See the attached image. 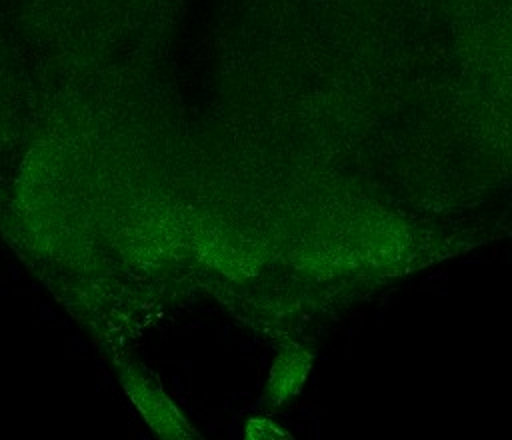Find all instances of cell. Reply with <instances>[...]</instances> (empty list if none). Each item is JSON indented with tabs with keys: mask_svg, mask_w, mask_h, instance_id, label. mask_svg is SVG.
<instances>
[{
	"mask_svg": "<svg viewBox=\"0 0 512 440\" xmlns=\"http://www.w3.org/2000/svg\"><path fill=\"white\" fill-rule=\"evenodd\" d=\"M120 380L134 406L158 436L164 438H192L194 430L184 420L174 402L164 394L160 384L144 370L126 364L120 368Z\"/></svg>",
	"mask_w": 512,
	"mask_h": 440,
	"instance_id": "obj_1",
	"label": "cell"
},
{
	"mask_svg": "<svg viewBox=\"0 0 512 440\" xmlns=\"http://www.w3.org/2000/svg\"><path fill=\"white\" fill-rule=\"evenodd\" d=\"M310 360L308 356L298 348H286L280 352L272 366L270 376V396L276 398V402H282L286 396H292L306 378Z\"/></svg>",
	"mask_w": 512,
	"mask_h": 440,
	"instance_id": "obj_2",
	"label": "cell"
},
{
	"mask_svg": "<svg viewBox=\"0 0 512 440\" xmlns=\"http://www.w3.org/2000/svg\"><path fill=\"white\" fill-rule=\"evenodd\" d=\"M248 438H286V434L276 428L270 420H250L246 426Z\"/></svg>",
	"mask_w": 512,
	"mask_h": 440,
	"instance_id": "obj_3",
	"label": "cell"
}]
</instances>
